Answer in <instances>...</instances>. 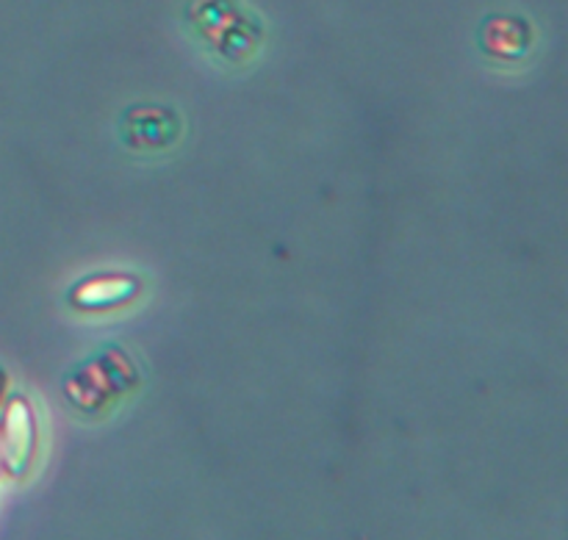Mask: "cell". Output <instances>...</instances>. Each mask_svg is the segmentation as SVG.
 Instances as JSON below:
<instances>
[{
    "label": "cell",
    "mask_w": 568,
    "mask_h": 540,
    "mask_svg": "<svg viewBox=\"0 0 568 540\" xmlns=\"http://www.w3.org/2000/svg\"><path fill=\"white\" fill-rule=\"evenodd\" d=\"M0 469H3V460H0Z\"/></svg>",
    "instance_id": "52a82bcc"
},
{
    "label": "cell",
    "mask_w": 568,
    "mask_h": 540,
    "mask_svg": "<svg viewBox=\"0 0 568 540\" xmlns=\"http://www.w3.org/2000/svg\"><path fill=\"white\" fill-rule=\"evenodd\" d=\"M33 452V425L31 414L22 403H14L9 408L3 425V438H0V460L11 475H22L31 463Z\"/></svg>",
    "instance_id": "277c9868"
},
{
    "label": "cell",
    "mask_w": 568,
    "mask_h": 540,
    "mask_svg": "<svg viewBox=\"0 0 568 540\" xmlns=\"http://www.w3.org/2000/svg\"><path fill=\"white\" fill-rule=\"evenodd\" d=\"M189 17L200 37L231 61L247 59L261 44V22L239 0H194Z\"/></svg>",
    "instance_id": "6da1fadb"
},
{
    "label": "cell",
    "mask_w": 568,
    "mask_h": 540,
    "mask_svg": "<svg viewBox=\"0 0 568 540\" xmlns=\"http://www.w3.org/2000/svg\"><path fill=\"white\" fill-rule=\"evenodd\" d=\"M105 377H98L92 360L87 366L75 371V375L67 380V394H70V403L81 410H94L100 405H105L109 399H116L122 391L136 383V369L128 360V355H122L120 349H109V360H105Z\"/></svg>",
    "instance_id": "7a4b0ae2"
},
{
    "label": "cell",
    "mask_w": 568,
    "mask_h": 540,
    "mask_svg": "<svg viewBox=\"0 0 568 540\" xmlns=\"http://www.w3.org/2000/svg\"><path fill=\"white\" fill-rule=\"evenodd\" d=\"M136 292H139V283L133 281V277L98 275L78 283V286L72 288L70 299L83 310H100V308H111V305L125 303V299H131Z\"/></svg>",
    "instance_id": "5b68a950"
},
{
    "label": "cell",
    "mask_w": 568,
    "mask_h": 540,
    "mask_svg": "<svg viewBox=\"0 0 568 540\" xmlns=\"http://www.w3.org/2000/svg\"><path fill=\"white\" fill-rule=\"evenodd\" d=\"M178 131H181L178 114L164 105H133L122 120V136L131 150L155 153L170 147L178 139Z\"/></svg>",
    "instance_id": "3957f363"
},
{
    "label": "cell",
    "mask_w": 568,
    "mask_h": 540,
    "mask_svg": "<svg viewBox=\"0 0 568 540\" xmlns=\"http://www.w3.org/2000/svg\"><path fill=\"white\" fill-rule=\"evenodd\" d=\"M483 48L497 59H519L530 50L532 31L521 17H491L480 31Z\"/></svg>",
    "instance_id": "8992f818"
}]
</instances>
